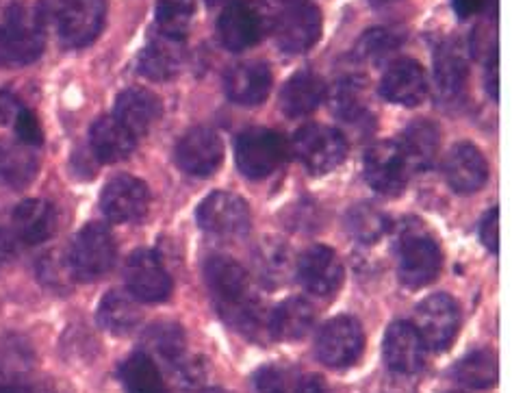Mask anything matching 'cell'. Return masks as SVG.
Here are the masks:
<instances>
[{"label": "cell", "instance_id": "cell-9", "mask_svg": "<svg viewBox=\"0 0 512 393\" xmlns=\"http://www.w3.org/2000/svg\"><path fill=\"white\" fill-rule=\"evenodd\" d=\"M365 346L363 326L354 318L341 315L330 320L317 335L315 350L317 357L328 367H348L358 361Z\"/></svg>", "mask_w": 512, "mask_h": 393}, {"label": "cell", "instance_id": "cell-39", "mask_svg": "<svg viewBox=\"0 0 512 393\" xmlns=\"http://www.w3.org/2000/svg\"><path fill=\"white\" fill-rule=\"evenodd\" d=\"M196 14V0H159L157 27L161 35L183 40L189 31L191 18Z\"/></svg>", "mask_w": 512, "mask_h": 393}, {"label": "cell", "instance_id": "cell-14", "mask_svg": "<svg viewBox=\"0 0 512 393\" xmlns=\"http://www.w3.org/2000/svg\"><path fill=\"white\" fill-rule=\"evenodd\" d=\"M126 285L135 300L163 302L172 294V278L152 250H137L126 261Z\"/></svg>", "mask_w": 512, "mask_h": 393}, {"label": "cell", "instance_id": "cell-2", "mask_svg": "<svg viewBox=\"0 0 512 393\" xmlns=\"http://www.w3.org/2000/svg\"><path fill=\"white\" fill-rule=\"evenodd\" d=\"M44 53V27L22 5L0 9V68H22Z\"/></svg>", "mask_w": 512, "mask_h": 393}, {"label": "cell", "instance_id": "cell-19", "mask_svg": "<svg viewBox=\"0 0 512 393\" xmlns=\"http://www.w3.org/2000/svg\"><path fill=\"white\" fill-rule=\"evenodd\" d=\"M296 270L302 285L315 296L332 294L343 281V265L335 250L328 246H313L306 250Z\"/></svg>", "mask_w": 512, "mask_h": 393}, {"label": "cell", "instance_id": "cell-47", "mask_svg": "<svg viewBox=\"0 0 512 393\" xmlns=\"http://www.w3.org/2000/svg\"><path fill=\"white\" fill-rule=\"evenodd\" d=\"M486 90L491 98H497V53H491L486 63Z\"/></svg>", "mask_w": 512, "mask_h": 393}, {"label": "cell", "instance_id": "cell-24", "mask_svg": "<svg viewBox=\"0 0 512 393\" xmlns=\"http://www.w3.org/2000/svg\"><path fill=\"white\" fill-rule=\"evenodd\" d=\"M434 83L443 100L463 96L467 85V57L458 42H443L434 55Z\"/></svg>", "mask_w": 512, "mask_h": 393}, {"label": "cell", "instance_id": "cell-48", "mask_svg": "<svg viewBox=\"0 0 512 393\" xmlns=\"http://www.w3.org/2000/svg\"><path fill=\"white\" fill-rule=\"evenodd\" d=\"M367 3H369L371 7H387V5H393L395 0H367Z\"/></svg>", "mask_w": 512, "mask_h": 393}, {"label": "cell", "instance_id": "cell-1", "mask_svg": "<svg viewBox=\"0 0 512 393\" xmlns=\"http://www.w3.org/2000/svg\"><path fill=\"white\" fill-rule=\"evenodd\" d=\"M105 0H42L35 16L42 27L53 24L59 40L68 48L92 44L105 24Z\"/></svg>", "mask_w": 512, "mask_h": 393}, {"label": "cell", "instance_id": "cell-4", "mask_svg": "<svg viewBox=\"0 0 512 393\" xmlns=\"http://www.w3.org/2000/svg\"><path fill=\"white\" fill-rule=\"evenodd\" d=\"M267 29H270V16L259 0H233L217 20L220 40L233 53L259 44Z\"/></svg>", "mask_w": 512, "mask_h": 393}, {"label": "cell", "instance_id": "cell-18", "mask_svg": "<svg viewBox=\"0 0 512 393\" xmlns=\"http://www.w3.org/2000/svg\"><path fill=\"white\" fill-rule=\"evenodd\" d=\"M382 354L393 372L408 376L419 372L421 365H424L426 344L413 324L395 322L384 335Z\"/></svg>", "mask_w": 512, "mask_h": 393}, {"label": "cell", "instance_id": "cell-40", "mask_svg": "<svg viewBox=\"0 0 512 393\" xmlns=\"http://www.w3.org/2000/svg\"><path fill=\"white\" fill-rule=\"evenodd\" d=\"M400 44H402V40L393 31L371 29L361 37V40H358L356 53L361 55V59H365V61L382 63L384 59H389L395 50L400 48Z\"/></svg>", "mask_w": 512, "mask_h": 393}, {"label": "cell", "instance_id": "cell-23", "mask_svg": "<svg viewBox=\"0 0 512 393\" xmlns=\"http://www.w3.org/2000/svg\"><path fill=\"white\" fill-rule=\"evenodd\" d=\"M11 224H14V233L18 239H22V242L29 246H37L48 242V239L55 235L57 213L50 202L31 198L20 202L14 209Z\"/></svg>", "mask_w": 512, "mask_h": 393}, {"label": "cell", "instance_id": "cell-3", "mask_svg": "<svg viewBox=\"0 0 512 393\" xmlns=\"http://www.w3.org/2000/svg\"><path fill=\"white\" fill-rule=\"evenodd\" d=\"M235 157L239 170L248 179H265L283 166L287 157L285 137L263 126L248 129L237 137Z\"/></svg>", "mask_w": 512, "mask_h": 393}, {"label": "cell", "instance_id": "cell-7", "mask_svg": "<svg viewBox=\"0 0 512 393\" xmlns=\"http://www.w3.org/2000/svg\"><path fill=\"white\" fill-rule=\"evenodd\" d=\"M198 224L211 237L237 239L248 233L250 209L235 194L213 192L198 207Z\"/></svg>", "mask_w": 512, "mask_h": 393}, {"label": "cell", "instance_id": "cell-16", "mask_svg": "<svg viewBox=\"0 0 512 393\" xmlns=\"http://www.w3.org/2000/svg\"><path fill=\"white\" fill-rule=\"evenodd\" d=\"M380 94L395 105L417 107L428 94L424 68L415 59H400L389 66L380 81Z\"/></svg>", "mask_w": 512, "mask_h": 393}, {"label": "cell", "instance_id": "cell-46", "mask_svg": "<svg viewBox=\"0 0 512 393\" xmlns=\"http://www.w3.org/2000/svg\"><path fill=\"white\" fill-rule=\"evenodd\" d=\"M14 255H16L14 239H11V235L7 231L0 228V265L9 263L11 259H14Z\"/></svg>", "mask_w": 512, "mask_h": 393}, {"label": "cell", "instance_id": "cell-32", "mask_svg": "<svg viewBox=\"0 0 512 393\" xmlns=\"http://www.w3.org/2000/svg\"><path fill=\"white\" fill-rule=\"evenodd\" d=\"M98 322L113 335H128L142 322V309H139L135 298L124 294V291H109L100 302Z\"/></svg>", "mask_w": 512, "mask_h": 393}, {"label": "cell", "instance_id": "cell-33", "mask_svg": "<svg viewBox=\"0 0 512 393\" xmlns=\"http://www.w3.org/2000/svg\"><path fill=\"white\" fill-rule=\"evenodd\" d=\"M400 148L408 166L430 168L439 155V129L430 120H417L408 124Z\"/></svg>", "mask_w": 512, "mask_h": 393}, {"label": "cell", "instance_id": "cell-37", "mask_svg": "<svg viewBox=\"0 0 512 393\" xmlns=\"http://www.w3.org/2000/svg\"><path fill=\"white\" fill-rule=\"evenodd\" d=\"M148 357L168 363L170 367L185 357V333L176 324H157L146 333Z\"/></svg>", "mask_w": 512, "mask_h": 393}, {"label": "cell", "instance_id": "cell-50", "mask_svg": "<svg viewBox=\"0 0 512 393\" xmlns=\"http://www.w3.org/2000/svg\"><path fill=\"white\" fill-rule=\"evenodd\" d=\"M9 5H14V0H0V9H5Z\"/></svg>", "mask_w": 512, "mask_h": 393}, {"label": "cell", "instance_id": "cell-31", "mask_svg": "<svg viewBox=\"0 0 512 393\" xmlns=\"http://www.w3.org/2000/svg\"><path fill=\"white\" fill-rule=\"evenodd\" d=\"M315 311L309 300L289 298L270 313V333L278 341H298L311 331Z\"/></svg>", "mask_w": 512, "mask_h": 393}, {"label": "cell", "instance_id": "cell-22", "mask_svg": "<svg viewBox=\"0 0 512 393\" xmlns=\"http://www.w3.org/2000/svg\"><path fill=\"white\" fill-rule=\"evenodd\" d=\"M115 120L135 139L146 135L161 118V103L155 94H150L142 87L124 90L115 100Z\"/></svg>", "mask_w": 512, "mask_h": 393}, {"label": "cell", "instance_id": "cell-15", "mask_svg": "<svg viewBox=\"0 0 512 393\" xmlns=\"http://www.w3.org/2000/svg\"><path fill=\"white\" fill-rule=\"evenodd\" d=\"M150 205L148 187L135 176L120 174L102 189L100 207L111 222L128 224L142 220Z\"/></svg>", "mask_w": 512, "mask_h": 393}, {"label": "cell", "instance_id": "cell-44", "mask_svg": "<svg viewBox=\"0 0 512 393\" xmlns=\"http://www.w3.org/2000/svg\"><path fill=\"white\" fill-rule=\"evenodd\" d=\"M296 393H332L330 385L326 383V380L322 376H304L300 383H298V389Z\"/></svg>", "mask_w": 512, "mask_h": 393}, {"label": "cell", "instance_id": "cell-11", "mask_svg": "<svg viewBox=\"0 0 512 393\" xmlns=\"http://www.w3.org/2000/svg\"><path fill=\"white\" fill-rule=\"evenodd\" d=\"M417 333L432 350H447L458 333L460 313L454 298L434 294L417 307Z\"/></svg>", "mask_w": 512, "mask_h": 393}, {"label": "cell", "instance_id": "cell-21", "mask_svg": "<svg viewBox=\"0 0 512 393\" xmlns=\"http://www.w3.org/2000/svg\"><path fill=\"white\" fill-rule=\"evenodd\" d=\"M224 87L237 105H261L272 90V70L263 61L237 63L228 70Z\"/></svg>", "mask_w": 512, "mask_h": 393}, {"label": "cell", "instance_id": "cell-12", "mask_svg": "<svg viewBox=\"0 0 512 393\" xmlns=\"http://www.w3.org/2000/svg\"><path fill=\"white\" fill-rule=\"evenodd\" d=\"M274 31L280 50L291 55L306 53L322 35V14L315 5L293 3L278 16Z\"/></svg>", "mask_w": 512, "mask_h": 393}, {"label": "cell", "instance_id": "cell-20", "mask_svg": "<svg viewBox=\"0 0 512 393\" xmlns=\"http://www.w3.org/2000/svg\"><path fill=\"white\" fill-rule=\"evenodd\" d=\"M443 170L447 183L460 194L478 192V189L484 187L486 179H489V166H486L484 155L469 142L456 144L447 152Z\"/></svg>", "mask_w": 512, "mask_h": 393}, {"label": "cell", "instance_id": "cell-25", "mask_svg": "<svg viewBox=\"0 0 512 393\" xmlns=\"http://www.w3.org/2000/svg\"><path fill=\"white\" fill-rule=\"evenodd\" d=\"M183 68V40L168 35L152 37L139 55V72L152 81H170Z\"/></svg>", "mask_w": 512, "mask_h": 393}, {"label": "cell", "instance_id": "cell-28", "mask_svg": "<svg viewBox=\"0 0 512 393\" xmlns=\"http://www.w3.org/2000/svg\"><path fill=\"white\" fill-rule=\"evenodd\" d=\"M37 174V157L31 146L20 139H0V185L27 187Z\"/></svg>", "mask_w": 512, "mask_h": 393}, {"label": "cell", "instance_id": "cell-17", "mask_svg": "<svg viewBox=\"0 0 512 393\" xmlns=\"http://www.w3.org/2000/svg\"><path fill=\"white\" fill-rule=\"evenodd\" d=\"M224 157L222 139L211 129L189 131L176 148V161L183 172L207 176L220 168Z\"/></svg>", "mask_w": 512, "mask_h": 393}, {"label": "cell", "instance_id": "cell-42", "mask_svg": "<svg viewBox=\"0 0 512 393\" xmlns=\"http://www.w3.org/2000/svg\"><path fill=\"white\" fill-rule=\"evenodd\" d=\"M256 393H289L287 374L280 367L267 365L254 374Z\"/></svg>", "mask_w": 512, "mask_h": 393}, {"label": "cell", "instance_id": "cell-29", "mask_svg": "<svg viewBox=\"0 0 512 393\" xmlns=\"http://www.w3.org/2000/svg\"><path fill=\"white\" fill-rule=\"evenodd\" d=\"M94 155L102 163H118L133 155L135 137L128 133L115 118H100L89 131Z\"/></svg>", "mask_w": 512, "mask_h": 393}, {"label": "cell", "instance_id": "cell-27", "mask_svg": "<svg viewBox=\"0 0 512 393\" xmlns=\"http://www.w3.org/2000/svg\"><path fill=\"white\" fill-rule=\"evenodd\" d=\"M254 274L265 287H280L285 285L296 263H293L291 248L278 239H265L254 250Z\"/></svg>", "mask_w": 512, "mask_h": 393}, {"label": "cell", "instance_id": "cell-51", "mask_svg": "<svg viewBox=\"0 0 512 393\" xmlns=\"http://www.w3.org/2000/svg\"><path fill=\"white\" fill-rule=\"evenodd\" d=\"M285 3H298V0H285Z\"/></svg>", "mask_w": 512, "mask_h": 393}, {"label": "cell", "instance_id": "cell-35", "mask_svg": "<svg viewBox=\"0 0 512 393\" xmlns=\"http://www.w3.org/2000/svg\"><path fill=\"white\" fill-rule=\"evenodd\" d=\"M0 118L14 126V131L22 144L33 148L44 142L40 120H37L35 113L29 107H24L20 103V98L16 94H11L9 90L0 92Z\"/></svg>", "mask_w": 512, "mask_h": 393}, {"label": "cell", "instance_id": "cell-34", "mask_svg": "<svg viewBox=\"0 0 512 393\" xmlns=\"http://www.w3.org/2000/svg\"><path fill=\"white\" fill-rule=\"evenodd\" d=\"M120 376L126 393H168L155 359H150L146 352H135L133 357H128Z\"/></svg>", "mask_w": 512, "mask_h": 393}, {"label": "cell", "instance_id": "cell-49", "mask_svg": "<svg viewBox=\"0 0 512 393\" xmlns=\"http://www.w3.org/2000/svg\"><path fill=\"white\" fill-rule=\"evenodd\" d=\"M198 393H228V391H224V389H202Z\"/></svg>", "mask_w": 512, "mask_h": 393}, {"label": "cell", "instance_id": "cell-5", "mask_svg": "<svg viewBox=\"0 0 512 393\" xmlns=\"http://www.w3.org/2000/svg\"><path fill=\"white\" fill-rule=\"evenodd\" d=\"M293 150H296L306 170L313 174H326L343 163L345 155H348V139L330 126L309 124L293 137Z\"/></svg>", "mask_w": 512, "mask_h": 393}, {"label": "cell", "instance_id": "cell-43", "mask_svg": "<svg viewBox=\"0 0 512 393\" xmlns=\"http://www.w3.org/2000/svg\"><path fill=\"white\" fill-rule=\"evenodd\" d=\"M480 239L489 252H497V209H491L480 222Z\"/></svg>", "mask_w": 512, "mask_h": 393}, {"label": "cell", "instance_id": "cell-38", "mask_svg": "<svg viewBox=\"0 0 512 393\" xmlns=\"http://www.w3.org/2000/svg\"><path fill=\"white\" fill-rule=\"evenodd\" d=\"M345 226H348V233L354 239H358V242L376 244L389 233L391 222L387 215L374 205H356L348 211Z\"/></svg>", "mask_w": 512, "mask_h": 393}, {"label": "cell", "instance_id": "cell-10", "mask_svg": "<svg viewBox=\"0 0 512 393\" xmlns=\"http://www.w3.org/2000/svg\"><path fill=\"white\" fill-rule=\"evenodd\" d=\"M398 255L400 278L411 289L432 283L441 272V250L426 233H404Z\"/></svg>", "mask_w": 512, "mask_h": 393}, {"label": "cell", "instance_id": "cell-30", "mask_svg": "<svg viewBox=\"0 0 512 393\" xmlns=\"http://www.w3.org/2000/svg\"><path fill=\"white\" fill-rule=\"evenodd\" d=\"M332 111H335V116L354 133L365 135L374 129L376 124L365 100L363 85H358L354 81H343L341 85H337L335 94H332Z\"/></svg>", "mask_w": 512, "mask_h": 393}, {"label": "cell", "instance_id": "cell-36", "mask_svg": "<svg viewBox=\"0 0 512 393\" xmlns=\"http://www.w3.org/2000/svg\"><path fill=\"white\" fill-rule=\"evenodd\" d=\"M454 376L463 387L469 389H491L497 383V359L489 350L471 352L454 367Z\"/></svg>", "mask_w": 512, "mask_h": 393}, {"label": "cell", "instance_id": "cell-41", "mask_svg": "<svg viewBox=\"0 0 512 393\" xmlns=\"http://www.w3.org/2000/svg\"><path fill=\"white\" fill-rule=\"evenodd\" d=\"M172 378L178 393H198L204 383V367L198 359L183 357L172 365Z\"/></svg>", "mask_w": 512, "mask_h": 393}, {"label": "cell", "instance_id": "cell-13", "mask_svg": "<svg viewBox=\"0 0 512 393\" xmlns=\"http://www.w3.org/2000/svg\"><path fill=\"white\" fill-rule=\"evenodd\" d=\"M408 172L411 166L400 144L378 142L365 152V179L380 194H400L408 183Z\"/></svg>", "mask_w": 512, "mask_h": 393}, {"label": "cell", "instance_id": "cell-26", "mask_svg": "<svg viewBox=\"0 0 512 393\" xmlns=\"http://www.w3.org/2000/svg\"><path fill=\"white\" fill-rule=\"evenodd\" d=\"M326 94V85L313 72H298L285 83L283 92H280V107H283L285 116L289 118H302L309 116L322 105Z\"/></svg>", "mask_w": 512, "mask_h": 393}, {"label": "cell", "instance_id": "cell-6", "mask_svg": "<svg viewBox=\"0 0 512 393\" xmlns=\"http://www.w3.org/2000/svg\"><path fill=\"white\" fill-rule=\"evenodd\" d=\"M72 274L81 281H94L105 276L115 263V242L102 224H87L76 235L70 250Z\"/></svg>", "mask_w": 512, "mask_h": 393}, {"label": "cell", "instance_id": "cell-45", "mask_svg": "<svg viewBox=\"0 0 512 393\" xmlns=\"http://www.w3.org/2000/svg\"><path fill=\"white\" fill-rule=\"evenodd\" d=\"M458 18H471L482 11L484 0H452Z\"/></svg>", "mask_w": 512, "mask_h": 393}, {"label": "cell", "instance_id": "cell-8", "mask_svg": "<svg viewBox=\"0 0 512 393\" xmlns=\"http://www.w3.org/2000/svg\"><path fill=\"white\" fill-rule=\"evenodd\" d=\"M204 281L222 318L252 298L248 272L230 257H211L204 263Z\"/></svg>", "mask_w": 512, "mask_h": 393}]
</instances>
